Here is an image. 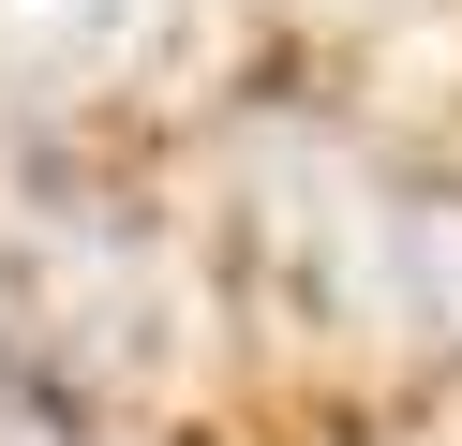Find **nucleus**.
Returning a JSON list of instances; mask_svg holds the SVG:
<instances>
[{
	"instance_id": "1",
	"label": "nucleus",
	"mask_w": 462,
	"mask_h": 446,
	"mask_svg": "<svg viewBox=\"0 0 462 446\" xmlns=\"http://www.w3.org/2000/svg\"><path fill=\"white\" fill-rule=\"evenodd\" d=\"M164 30V0H0V45L60 59V75H105V59H134Z\"/></svg>"
}]
</instances>
